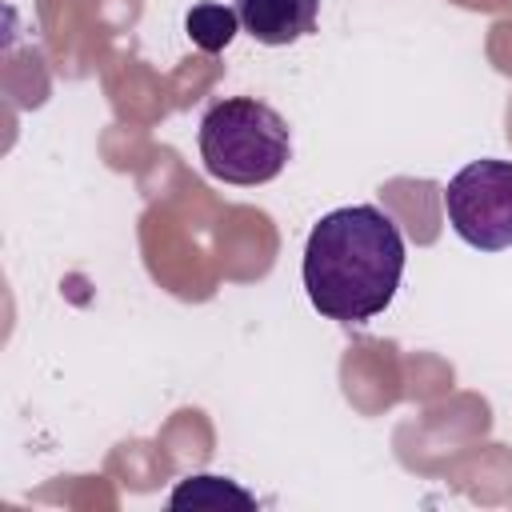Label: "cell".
Segmentation results:
<instances>
[{"instance_id": "cell-1", "label": "cell", "mask_w": 512, "mask_h": 512, "mask_svg": "<svg viewBox=\"0 0 512 512\" xmlns=\"http://www.w3.org/2000/svg\"><path fill=\"white\" fill-rule=\"evenodd\" d=\"M304 288L320 316L364 324L380 316L404 276L400 224L376 204L332 208L304 244Z\"/></svg>"}, {"instance_id": "cell-2", "label": "cell", "mask_w": 512, "mask_h": 512, "mask_svg": "<svg viewBox=\"0 0 512 512\" xmlns=\"http://www.w3.org/2000/svg\"><path fill=\"white\" fill-rule=\"evenodd\" d=\"M196 144H200V160L208 176L224 184H240V188L276 180L292 156L288 120L256 96L216 100L200 116Z\"/></svg>"}, {"instance_id": "cell-3", "label": "cell", "mask_w": 512, "mask_h": 512, "mask_svg": "<svg viewBox=\"0 0 512 512\" xmlns=\"http://www.w3.org/2000/svg\"><path fill=\"white\" fill-rule=\"evenodd\" d=\"M444 212L452 232L480 248H512V160H472L444 188Z\"/></svg>"}, {"instance_id": "cell-4", "label": "cell", "mask_w": 512, "mask_h": 512, "mask_svg": "<svg viewBox=\"0 0 512 512\" xmlns=\"http://www.w3.org/2000/svg\"><path fill=\"white\" fill-rule=\"evenodd\" d=\"M316 12L320 0H236L240 28L268 48L296 44L300 36H308L316 28Z\"/></svg>"}, {"instance_id": "cell-5", "label": "cell", "mask_w": 512, "mask_h": 512, "mask_svg": "<svg viewBox=\"0 0 512 512\" xmlns=\"http://www.w3.org/2000/svg\"><path fill=\"white\" fill-rule=\"evenodd\" d=\"M168 508H256V496L244 492L240 484L224 480V476H188L176 484V492L168 496Z\"/></svg>"}, {"instance_id": "cell-6", "label": "cell", "mask_w": 512, "mask_h": 512, "mask_svg": "<svg viewBox=\"0 0 512 512\" xmlns=\"http://www.w3.org/2000/svg\"><path fill=\"white\" fill-rule=\"evenodd\" d=\"M184 32L200 52H224L240 32V16L236 8H224V4H196L184 16Z\"/></svg>"}]
</instances>
